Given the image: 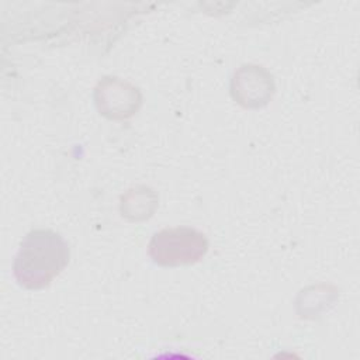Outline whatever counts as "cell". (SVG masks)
I'll return each instance as SVG.
<instances>
[{"label": "cell", "instance_id": "cell-1", "mask_svg": "<svg viewBox=\"0 0 360 360\" xmlns=\"http://www.w3.org/2000/svg\"><path fill=\"white\" fill-rule=\"evenodd\" d=\"M66 240L52 229H34L25 235L15 255V281L28 290L48 287L69 262Z\"/></svg>", "mask_w": 360, "mask_h": 360}, {"label": "cell", "instance_id": "cell-2", "mask_svg": "<svg viewBox=\"0 0 360 360\" xmlns=\"http://www.w3.org/2000/svg\"><path fill=\"white\" fill-rule=\"evenodd\" d=\"M208 250V239L194 228L176 226L156 232L148 252L153 263L166 267L193 264L201 260Z\"/></svg>", "mask_w": 360, "mask_h": 360}, {"label": "cell", "instance_id": "cell-3", "mask_svg": "<svg viewBox=\"0 0 360 360\" xmlns=\"http://www.w3.org/2000/svg\"><path fill=\"white\" fill-rule=\"evenodd\" d=\"M96 104L108 118L131 117L141 105V93L136 87L118 77H105L96 87Z\"/></svg>", "mask_w": 360, "mask_h": 360}, {"label": "cell", "instance_id": "cell-4", "mask_svg": "<svg viewBox=\"0 0 360 360\" xmlns=\"http://www.w3.org/2000/svg\"><path fill=\"white\" fill-rule=\"evenodd\" d=\"M274 91L271 75L262 66H242L232 79L233 98L245 107L266 104Z\"/></svg>", "mask_w": 360, "mask_h": 360}]
</instances>
